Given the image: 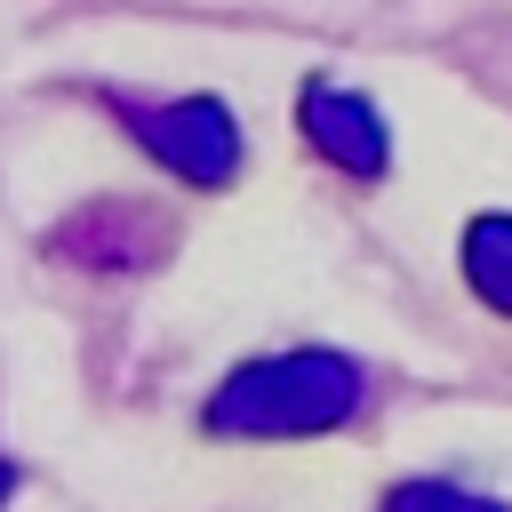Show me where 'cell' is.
Returning a JSON list of instances; mask_svg holds the SVG:
<instances>
[{
	"instance_id": "cell-1",
	"label": "cell",
	"mask_w": 512,
	"mask_h": 512,
	"mask_svg": "<svg viewBox=\"0 0 512 512\" xmlns=\"http://www.w3.org/2000/svg\"><path fill=\"white\" fill-rule=\"evenodd\" d=\"M360 400H368V368L352 352L296 344V352L240 360L200 400V432H216V440H312V432L352 424Z\"/></svg>"
},
{
	"instance_id": "cell-2",
	"label": "cell",
	"mask_w": 512,
	"mask_h": 512,
	"mask_svg": "<svg viewBox=\"0 0 512 512\" xmlns=\"http://www.w3.org/2000/svg\"><path fill=\"white\" fill-rule=\"evenodd\" d=\"M112 112L128 120V136L168 168L184 176L192 192H224L240 176V120L224 96H168V104H136V96H112Z\"/></svg>"
},
{
	"instance_id": "cell-3",
	"label": "cell",
	"mask_w": 512,
	"mask_h": 512,
	"mask_svg": "<svg viewBox=\"0 0 512 512\" xmlns=\"http://www.w3.org/2000/svg\"><path fill=\"white\" fill-rule=\"evenodd\" d=\"M296 120H304V144H312L328 168H344V176H360V184H376V176L392 168V128H384V112H376L360 88H344V80H304Z\"/></svg>"
},
{
	"instance_id": "cell-4",
	"label": "cell",
	"mask_w": 512,
	"mask_h": 512,
	"mask_svg": "<svg viewBox=\"0 0 512 512\" xmlns=\"http://www.w3.org/2000/svg\"><path fill=\"white\" fill-rule=\"evenodd\" d=\"M464 280L488 312L512 320V216H472L464 224Z\"/></svg>"
},
{
	"instance_id": "cell-5",
	"label": "cell",
	"mask_w": 512,
	"mask_h": 512,
	"mask_svg": "<svg viewBox=\"0 0 512 512\" xmlns=\"http://www.w3.org/2000/svg\"><path fill=\"white\" fill-rule=\"evenodd\" d=\"M376 512H512V504H496V496H480L464 480H400Z\"/></svg>"
},
{
	"instance_id": "cell-6",
	"label": "cell",
	"mask_w": 512,
	"mask_h": 512,
	"mask_svg": "<svg viewBox=\"0 0 512 512\" xmlns=\"http://www.w3.org/2000/svg\"><path fill=\"white\" fill-rule=\"evenodd\" d=\"M16 480H24V472H16V464H8V456H0V504H8V496H16Z\"/></svg>"
}]
</instances>
